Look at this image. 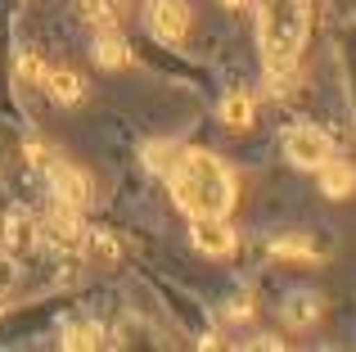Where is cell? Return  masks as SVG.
Instances as JSON below:
<instances>
[{
    "label": "cell",
    "instance_id": "cell-11",
    "mask_svg": "<svg viewBox=\"0 0 356 352\" xmlns=\"http://www.w3.org/2000/svg\"><path fill=\"white\" fill-rule=\"evenodd\" d=\"M54 344L68 348V352H95L108 348V326L99 317H59V326L50 330Z\"/></svg>",
    "mask_w": 356,
    "mask_h": 352
},
{
    "label": "cell",
    "instance_id": "cell-14",
    "mask_svg": "<svg viewBox=\"0 0 356 352\" xmlns=\"http://www.w3.org/2000/svg\"><path fill=\"white\" fill-rule=\"evenodd\" d=\"M41 95L50 99L54 109H77L81 99H86V77H81L77 68H50L45 72Z\"/></svg>",
    "mask_w": 356,
    "mask_h": 352
},
{
    "label": "cell",
    "instance_id": "cell-1",
    "mask_svg": "<svg viewBox=\"0 0 356 352\" xmlns=\"http://www.w3.org/2000/svg\"><path fill=\"white\" fill-rule=\"evenodd\" d=\"M140 159L167 185L172 203L185 217H230L235 212L239 176L217 150L185 145V141H149Z\"/></svg>",
    "mask_w": 356,
    "mask_h": 352
},
{
    "label": "cell",
    "instance_id": "cell-13",
    "mask_svg": "<svg viewBox=\"0 0 356 352\" xmlns=\"http://www.w3.org/2000/svg\"><path fill=\"white\" fill-rule=\"evenodd\" d=\"M217 122L226 127V131H252L257 127V95H252L248 86H230L226 95H221V104H217Z\"/></svg>",
    "mask_w": 356,
    "mask_h": 352
},
{
    "label": "cell",
    "instance_id": "cell-18",
    "mask_svg": "<svg viewBox=\"0 0 356 352\" xmlns=\"http://www.w3.org/2000/svg\"><path fill=\"white\" fill-rule=\"evenodd\" d=\"M14 289H18V257H9L0 248V307L14 298Z\"/></svg>",
    "mask_w": 356,
    "mask_h": 352
},
{
    "label": "cell",
    "instance_id": "cell-16",
    "mask_svg": "<svg viewBox=\"0 0 356 352\" xmlns=\"http://www.w3.org/2000/svg\"><path fill=\"white\" fill-rule=\"evenodd\" d=\"M316 181H321V194H325V199L343 203V199H352V194H356V163L334 154V159L316 172Z\"/></svg>",
    "mask_w": 356,
    "mask_h": 352
},
{
    "label": "cell",
    "instance_id": "cell-2",
    "mask_svg": "<svg viewBox=\"0 0 356 352\" xmlns=\"http://www.w3.org/2000/svg\"><path fill=\"white\" fill-rule=\"evenodd\" d=\"M316 23V0H252L257 59L270 95L293 99L302 86V54Z\"/></svg>",
    "mask_w": 356,
    "mask_h": 352
},
{
    "label": "cell",
    "instance_id": "cell-8",
    "mask_svg": "<svg viewBox=\"0 0 356 352\" xmlns=\"http://www.w3.org/2000/svg\"><path fill=\"white\" fill-rule=\"evenodd\" d=\"M190 244L212 262H230L239 253V235L226 217H190Z\"/></svg>",
    "mask_w": 356,
    "mask_h": 352
},
{
    "label": "cell",
    "instance_id": "cell-12",
    "mask_svg": "<svg viewBox=\"0 0 356 352\" xmlns=\"http://www.w3.org/2000/svg\"><path fill=\"white\" fill-rule=\"evenodd\" d=\"M334 50L343 63V81H348V109H352V150H356V14H343L334 23Z\"/></svg>",
    "mask_w": 356,
    "mask_h": 352
},
{
    "label": "cell",
    "instance_id": "cell-17",
    "mask_svg": "<svg viewBox=\"0 0 356 352\" xmlns=\"http://www.w3.org/2000/svg\"><path fill=\"white\" fill-rule=\"evenodd\" d=\"M45 72H50V63L41 59V50H14V54H9V72H5V77L14 81L18 90H41Z\"/></svg>",
    "mask_w": 356,
    "mask_h": 352
},
{
    "label": "cell",
    "instance_id": "cell-4",
    "mask_svg": "<svg viewBox=\"0 0 356 352\" xmlns=\"http://www.w3.org/2000/svg\"><path fill=\"white\" fill-rule=\"evenodd\" d=\"M280 150H284V159L293 163L298 172H312V176L339 154L334 150V136L325 131L321 122H307V118L302 122H289L284 131H280Z\"/></svg>",
    "mask_w": 356,
    "mask_h": 352
},
{
    "label": "cell",
    "instance_id": "cell-7",
    "mask_svg": "<svg viewBox=\"0 0 356 352\" xmlns=\"http://www.w3.org/2000/svg\"><path fill=\"white\" fill-rule=\"evenodd\" d=\"M41 185H45V199L68 203V208H77V212H86L90 203H95V181H90V172H81L77 163H68V159L54 163Z\"/></svg>",
    "mask_w": 356,
    "mask_h": 352
},
{
    "label": "cell",
    "instance_id": "cell-15",
    "mask_svg": "<svg viewBox=\"0 0 356 352\" xmlns=\"http://www.w3.org/2000/svg\"><path fill=\"white\" fill-rule=\"evenodd\" d=\"M81 257H90V262H99V266H122L127 244H122V235H118V230H108V226H86Z\"/></svg>",
    "mask_w": 356,
    "mask_h": 352
},
{
    "label": "cell",
    "instance_id": "cell-6",
    "mask_svg": "<svg viewBox=\"0 0 356 352\" xmlns=\"http://www.w3.org/2000/svg\"><path fill=\"white\" fill-rule=\"evenodd\" d=\"M261 253H266V262L307 271V266H321L325 257H330V239L312 235V230H280V235H266Z\"/></svg>",
    "mask_w": 356,
    "mask_h": 352
},
{
    "label": "cell",
    "instance_id": "cell-3",
    "mask_svg": "<svg viewBox=\"0 0 356 352\" xmlns=\"http://www.w3.org/2000/svg\"><path fill=\"white\" fill-rule=\"evenodd\" d=\"M149 285H154V294L163 298V307H167V317H172V326L181 330V335L190 339L194 348H221L217 330H212V312H208V303L194 298V294H190V289H181V285L163 280V275H149Z\"/></svg>",
    "mask_w": 356,
    "mask_h": 352
},
{
    "label": "cell",
    "instance_id": "cell-9",
    "mask_svg": "<svg viewBox=\"0 0 356 352\" xmlns=\"http://www.w3.org/2000/svg\"><path fill=\"white\" fill-rule=\"evenodd\" d=\"M90 59L104 72L136 68V45H131L127 27H95V32H90Z\"/></svg>",
    "mask_w": 356,
    "mask_h": 352
},
{
    "label": "cell",
    "instance_id": "cell-20",
    "mask_svg": "<svg viewBox=\"0 0 356 352\" xmlns=\"http://www.w3.org/2000/svg\"><path fill=\"white\" fill-rule=\"evenodd\" d=\"M348 14H356V0H348Z\"/></svg>",
    "mask_w": 356,
    "mask_h": 352
},
{
    "label": "cell",
    "instance_id": "cell-10",
    "mask_svg": "<svg viewBox=\"0 0 356 352\" xmlns=\"http://www.w3.org/2000/svg\"><path fill=\"white\" fill-rule=\"evenodd\" d=\"M275 312H280V330H289V335H307V330L321 326L325 298L316 289H293V294H284V298H280Z\"/></svg>",
    "mask_w": 356,
    "mask_h": 352
},
{
    "label": "cell",
    "instance_id": "cell-5",
    "mask_svg": "<svg viewBox=\"0 0 356 352\" xmlns=\"http://www.w3.org/2000/svg\"><path fill=\"white\" fill-rule=\"evenodd\" d=\"M140 18H145V36H149V41L172 45V50H185L190 27H194L190 0H145Z\"/></svg>",
    "mask_w": 356,
    "mask_h": 352
},
{
    "label": "cell",
    "instance_id": "cell-19",
    "mask_svg": "<svg viewBox=\"0 0 356 352\" xmlns=\"http://www.w3.org/2000/svg\"><path fill=\"white\" fill-rule=\"evenodd\" d=\"M221 5H226V9H248L252 0H221Z\"/></svg>",
    "mask_w": 356,
    "mask_h": 352
}]
</instances>
